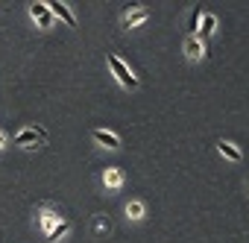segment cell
<instances>
[{
    "label": "cell",
    "mask_w": 249,
    "mask_h": 243,
    "mask_svg": "<svg viewBox=\"0 0 249 243\" xmlns=\"http://www.w3.org/2000/svg\"><path fill=\"white\" fill-rule=\"evenodd\" d=\"M94 228H97V231H108V220H97Z\"/></svg>",
    "instance_id": "obj_16"
},
{
    "label": "cell",
    "mask_w": 249,
    "mask_h": 243,
    "mask_svg": "<svg viewBox=\"0 0 249 243\" xmlns=\"http://www.w3.org/2000/svg\"><path fill=\"white\" fill-rule=\"evenodd\" d=\"M30 18L38 24V30H50L56 21H53V15H50V9L41 3V0H36V3H30Z\"/></svg>",
    "instance_id": "obj_4"
},
{
    "label": "cell",
    "mask_w": 249,
    "mask_h": 243,
    "mask_svg": "<svg viewBox=\"0 0 249 243\" xmlns=\"http://www.w3.org/2000/svg\"><path fill=\"white\" fill-rule=\"evenodd\" d=\"M147 18H150V9H135V12H126V15H123V24H126V30H135V27H141Z\"/></svg>",
    "instance_id": "obj_11"
},
{
    "label": "cell",
    "mask_w": 249,
    "mask_h": 243,
    "mask_svg": "<svg viewBox=\"0 0 249 243\" xmlns=\"http://www.w3.org/2000/svg\"><path fill=\"white\" fill-rule=\"evenodd\" d=\"M68 231H71V223H68V220H62V223L56 226V231H53V234H50L47 240H50V243H56V240H59V237H65Z\"/></svg>",
    "instance_id": "obj_13"
},
{
    "label": "cell",
    "mask_w": 249,
    "mask_h": 243,
    "mask_svg": "<svg viewBox=\"0 0 249 243\" xmlns=\"http://www.w3.org/2000/svg\"><path fill=\"white\" fill-rule=\"evenodd\" d=\"M126 217H129V220H144V202L132 199V202L126 205Z\"/></svg>",
    "instance_id": "obj_12"
},
{
    "label": "cell",
    "mask_w": 249,
    "mask_h": 243,
    "mask_svg": "<svg viewBox=\"0 0 249 243\" xmlns=\"http://www.w3.org/2000/svg\"><path fill=\"white\" fill-rule=\"evenodd\" d=\"M108 68H111V73H114V79L126 88V91H138L141 88V79L132 73V68L123 62L120 56H114V53H108Z\"/></svg>",
    "instance_id": "obj_1"
},
{
    "label": "cell",
    "mask_w": 249,
    "mask_h": 243,
    "mask_svg": "<svg viewBox=\"0 0 249 243\" xmlns=\"http://www.w3.org/2000/svg\"><path fill=\"white\" fill-rule=\"evenodd\" d=\"M44 141H47V132L38 129V126H24V129L12 138V144H15V147H24V150H36V147H41Z\"/></svg>",
    "instance_id": "obj_2"
},
{
    "label": "cell",
    "mask_w": 249,
    "mask_h": 243,
    "mask_svg": "<svg viewBox=\"0 0 249 243\" xmlns=\"http://www.w3.org/2000/svg\"><path fill=\"white\" fill-rule=\"evenodd\" d=\"M103 185L111 188V191H117V188L123 185V170H120V167H106V170H103Z\"/></svg>",
    "instance_id": "obj_9"
},
{
    "label": "cell",
    "mask_w": 249,
    "mask_h": 243,
    "mask_svg": "<svg viewBox=\"0 0 249 243\" xmlns=\"http://www.w3.org/2000/svg\"><path fill=\"white\" fill-rule=\"evenodd\" d=\"M199 21H202V12H199V6H196V9L191 12V27H188V30H191V35H196V30H199Z\"/></svg>",
    "instance_id": "obj_14"
},
{
    "label": "cell",
    "mask_w": 249,
    "mask_h": 243,
    "mask_svg": "<svg viewBox=\"0 0 249 243\" xmlns=\"http://www.w3.org/2000/svg\"><path fill=\"white\" fill-rule=\"evenodd\" d=\"M6 147H9V135L0 129V150H6Z\"/></svg>",
    "instance_id": "obj_15"
},
{
    "label": "cell",
    "mask_w": 249,
    "mask_h": 243,
    "mask_svg": "<svg viewBox=\"0 0 249 243\" xmlns=\"http://www.w3.org/2000/svg\"><path fill=\"white\" fill-rule=\"evenodd\" d=\"M44 6L50 9L53 21H62L65 27H76V15L71 12V6H68V3H62V0H47Z\"/></svg>",
    "instance_id": "obj_3"
},
{
    "label": "cell",
    "mask_w": 249,
    "mask_h": 243,
    "mask_svg": "<svg viewBox=\"0 0 249 243\" xmlns=\"http://www.w3.org/2000/svg\"><path fill=\"white\" fill-rule=\"evenodd\" d=\"M91 138H94L100 147H106V150H117V147H120V135H114V132H108V129H94Z\"/></svg>",
    "instance_id": "obj_6"
},
{
    "label": "cell",
    "mask_w": 249,
    "mask_h": 243,
    "mask_svg": "<svg viewBox=\"0 0 249 243\" xmlns=\"http://www.w3.org/2000/svg\"><path fill=\"white\" fill-rule=\"evenodd\" d=\"M62 220H59V214L50 208V205H41V228H44V237H50L53 231H56V226H59Z\"/></svg>",
    "instance_id": "obj_7"
},
{
    "label": "cell",
    "mask_w": 249,
    "mask_h": 243,
    "mask_svg": "<svg viewBox=\"0 0 249 243\" xmlns=\"http://www.w3.org/2000/svg\"><path fill=\"white\" fill-rule=\"evenodd\" d=\"M214 30H217V15L205 12V15H202V27L196 30V38H199V41H205V38H211V35H214Z\"/></svg>",
    "instance_id": "obj_8"
},
{
    "label": "cell",
    "mask_w": 249,
    "mask_h": 243,
    "mask_svg": "<svg viewBox=\"0 0 249 243\" xmlns=\"http://www.w3.org/2000/svg\"><path fill=\"white\" fill-rule=\"evenodd\" d=\"M185 56H188L191 62L205 59V41H199L196 35H188V38H185Z\"/></svg>",
    "instance_id": "obj_5"
},
{
    "label": "cell",
    "mask_w": 249,
    "mask_h": 243,
    "mask_svg": "<svg viewBox=\"0 0 249 243\" xmlns=\"http://www.w3.org/2000/svg\"><path fill=\"white\" fill-rule=\"evenodd\" d=\"M246 182H249V176H246Z\"/></svg>",
    "instance_id": "obj_17"
},
{
    "label": "cell",
    "mask_w": 249,
    "mask_h": 243,
    "mask_svg": "<svg viewBox=\"0 0 249 243\" xmlns=\"http://www.w3.org/2000/svg\"><path fill=\"white\" fill-rule=\"evenodd\" d=\"M217 153H220L226 161H240V158H243V153H240L231 141H217Z\"/></svg>",
    "instance_id": "obj_10"
}]
</instances>
